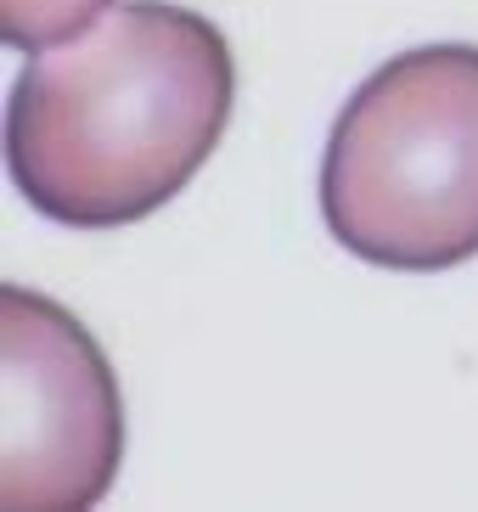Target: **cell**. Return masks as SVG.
I'll return each mask as SVG.
<instances>
[{
	"label": "cell",
	"instance_id": "6da1fadb",
	"mask_svg": "<svg viewBox=\"0 0 478 512\" xmlns=\"http://www.w3.org/2000/svg\"><path fill=\"white\" fill-rule=\"evenodd\" d=\"M237 62L203 12L124 0L29 51L6 102L12 186L57 226H135L220 147Z\"/></svg>",
	"mask_w": 478,
	"mask_h": 512
},
{
	"label": "cell",
	"instance_id": "7a4b0ae2",
	"mask_svg": "<svg viewBox=\"0 0 478 512\" xmlns=\"http://www.w3.org/2000/svg\"><path fill=\"white\" fill-rule=\"evenodd\" d=\"M321 220L383 271L478 254V46L400 51L349 96L321 158Z\"/></svg>",
	"mask_w": 478,
	"mask_h": 512
},
{
	"label": "cell",
	"instance_id": "3957f363",
	"mask_svg": "<svg viewBox=\"0 0 478 512\" xmlns=\"http://www.w3.org/2000/svg\"><path fill=\"white\" fill-rule=\"evenodd\" d=\"M124 456V400L85 327L29 287H0V507H90Z\"/></svg>",
	"mask_w": 478,
	"mask_h": 512
},
{
	"label": "cell",
	"instance_id": "277c9868",
	"mask_svg": "<svg viewBox=\"0 0 478 512\" xmlns=\"http://www.w3.org/2000/svg\"><path fill=\"white\" fill-rule=\"evenodd\" d=\"M107 12V0H0V40L12 51L57 46Z\"/></svg>",
	"mask_w": 478,
	"mask_h": 512
}]
</instances>
